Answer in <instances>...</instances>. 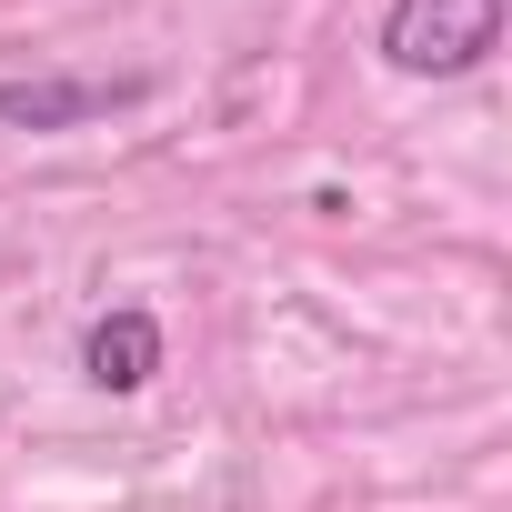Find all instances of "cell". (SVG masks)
<instances>
[{"instance_id": "cell-1", "label": "cell", "mask_w": 512, "mask_h": 512, "mask_svg": "<svg viewBox=\"0 0 512 512\" xmlns=\"http://www.w3.org/2000/svg\"><path fill=\"white\" fill-rule=\"evenodd\" d=\"M372 51L402 81H462L502 51V0H382Z\"/></svg>"}, {"instance_id": "cell-2", "label": "cell", "mask_w": 512, "mask_h": 512, "mask_svg": "<svg viewBox=\"0 0 512 512\" xmlns=\"http://www.w3.org/2000/svg\"><path fill=\"white\" fill-rule=\"evenodd\" d=\"M151 101V71H21V81H0V131H31V141H51V131H91V121H111V111H141Z\"/></svg>"}, {"instance_id": "cell-3", "label": "cell", "mask_w": 512, "mask_h": 512, "mask_svg": "<svg viewBox=\"0 0 512 512\" xmlns=\"http://www.w3.org/2000/svg\"><path fill=\"white\" fill-rule=\"evenodd\" d=\"M151 372H161V312L111 302V312L81 332V382L111 392V402H131V392H151Z\"/></svg>"}]
</instances>
